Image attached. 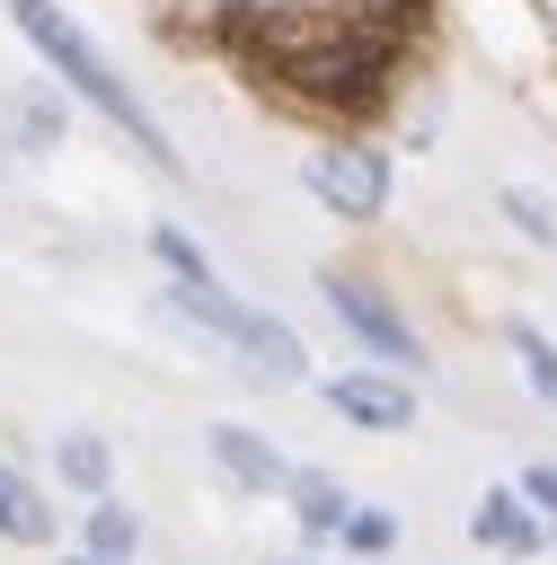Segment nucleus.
Instances as JSON below:
<instances>
[{
  "label": "nucleus",
  "mask_w": 557,
  "mask_h": 565,
  "mask_svg": "<svg viewBox=\"0 0 557 565\" xmlns=\"http://www.w3.org/2000/svg\"><path fill=\"white\" fill-rule=\"evenodd\" d=\"M371 18H380V0H345L327 26H292V53H256V62H265L283 88H301V97L371 106V97L389 88V53H398V44L371 35Z\"/></svg>",
  "instance_id": "f257e3e1"
},
{
  "label": "nucleus",
  "mask_w": 557,
  "mask_h": 565,
  "mask_svg": "<svg viewBox=\"0 0 557 565\" xmlns=\"http://www.w3.org/2000/svg\"><path fill=\"white\" fill-rule=\"evenodd\" d=\"M9 26H18V35H27V44H35V53H44V62H53V71H62L97 115H106V124H124V132L141 141V159H159V168L177 177V150H168V141H159V124L141 115V97L115 79V62H106V53H97V44L53 9V0H9Z\"/></svg>",
  "instance_id": "f03ea898"
},
{
  "label": "nucleus",
  "mask_w": 557,
  "mask_h": 565,
  "mask_svg": "<svg viewBox=\"0 0 557 565\" xmlns=\"http://www.w3.org/2000/svg\"><path fill=\"white\" fill-rule=\"evenodd\" d=\"M168 300H177L195 327H212L230 353H248L256 380H292V371H301V335H292L283 318H265V309H248V300H221L212 282H168Z\"/></svg>",
  "instance_id": "7ed1b4c3"
},
{
  "label": "nucleus",
  "mask_w": 557,
  "mask_h": 565,
  "mask_svg": "<svg viewBox=\"0 0 557 565\" xmlns=\"http://www.w3.org/2000/svg\"><path fill=\"white\" fill-rule=\"evenodd\" d=\"M309 194H318L336 221H380V203H389V150H371V141H327V150L309 159Z\"/></svg>",
  "instance_id": "20e7f679"
},
{
  "label": "nucleus",
  "mask_w": 557,
  "mask_h": 565,
  "mask_svg": "<svg viewBox=\"0 0 557 565\" xmlns=\"http://www.w3.org/2000/svg\"><path fill=\"white\" fill-rule=\"evenodd\" d=\"M318 291H327V309L354 327V344H371L389 371H424V344H416V327H407V318H398V309H389V300H380L362 274H327Z\"/></svg>",
  "instance_id": "39448f33"
},
{
  "label": "nucleus",
  "mask_w": 557,
  "mask_h": 565,
  "mask_svg": "<svg viewBox=\"0 0 557 565\" xmlns=\"http://www.w3.org/2000/svg\"><path fill=\"white\" fill-rule=\"evenodd\" d=\"M327 406H336L345 424H362V433H407V424H416V388L389 380V371H345V380H327Z\"/></svg>",
  "instance_id": "423d86ee"
},
{
  "label": "nucleus",
  "mask_w": 557,
  "mask_h": 565,
  "mask_svg": "<svg viewBox=\"0 0 557 565\" xmlns=\"http://www.w3.org/2000/svg\"><path fill=\"white\" fill-rule=\"evenodd\" d=\"M469 539L495 547V556H530V547H539V503H530L522 486H486L477 512H469Z\"/></svg>",
  "instance_id": "0eeeda50"
},
{
  "label": "nucleus",
  "mask_w": 557,
  "mask_h": 565,
  "mask_svg": "<svg viewBox=\"0 0 557 565\" xmlns=\"http://www.w3.org/2000/svg\"><path fill=\"white\" fill-rule=\"evenodd\" d=\"M0 539H18V547H44V539H53V503H44V486L18 477V468H0Z\"/></svg>",
  "instance_id": "6e6552de"
},
{
  "label": "nucleus",
  "mask_w": 557,
  "mask_h": 565,
  "mask_svg": "<svg viewBox=\"0 0 557 565\" xmlns=\"http://www.w3.org/2000/svg\"><path fill=\"white\" fill-rule=\"evenodd\" d=\"M283 494H292V512H301V530H309V539H336V530H345V512H354V503H345V486H336L327 468H292V486H283Z\"/></svg>",
  "instance_id": "1a4fd4ad"
},
{
  "label": "nucleus",
  "mask_w": 557,
  "mask_h": 565,
  "mask_svg": "<svg viewBox=\"0 0 557 565\" xmlns=\"http://www.w3.org/2000/svg\"><path fill=\"white\" fill-rule=\"evenodd\" d=\"M212 459H221L239 486H292V468H283L256 433H239V424H212Z\"/></svg>",
  "instance_id": "9d476101"
},
{
  "label": "nucleus",
  "mask_w": 557,
  "mask_h": 565,
  "mask_svg": "<svg viewBox=\"0 0 557 565\" xmlns=\"http://www.w3.org/2000/svg\"><path fill=\"white\" fill-rule=\"evenodd\" d=\"M106 477H115V450H106L97 433H62V486L106 494Z\"/></svg>",
  "instance_id": "9b49d317"
},
{
  "label": "nucleus",
  "mask_w": 557,
  "mask_h": 565,
  "mask_svg": "<svg viewBox=\"0 0 557 565\" xmlns=\"http://www.w3.org/2000/svg\"><path fill=\"white\" fill-rule=\"evenodd\" d=\"M150 256H159V265H168L177 282H212V265H203V247H195L186 230H168V221L150 230Z\"/></svg>",
  "instance_id": "f8f14e48"
},
{
  "label": "nucleus",
  "mask_w": 557,
  "mask_h": 565,
  "mask_svg": "<svg viewBox=\"0 0 557 565\" xmlns=\"http://www.w3.org/2000/svg\"><path fill=\"white\" fill-rule=\"evenodd\" d=\"M513 353H522V371H530V388L557 406V344L539 335V327H513Z\"/></svg>",
  "instance_id": "ddd939ff"
},
{
  "label": "nucleus",
  "mask_w": 557,
  "mask_h": 565,
  "mask_svg": "<svg viewBox=\"0 0 557 565\" xmlns=\"http://www.w3.org/2000/svg\"><path fill=\"white\" fill-rule=\"evenodd\" d=\"M124 547H133V512H124V503H97V512H88V547H80V556H124Z\"/></svg>",
  "instance_id": "4468645a"
},
{
  "label": "nucleus",
  "mask_w": 557,
  "mask_h": 565,
  "mask_svg": "<svg viewBox=\"0 0 557 565\" xmlns=\"http://www.w3.org/2000/svg\"><path fill=\"white\" fill-rule=\"evenodd\" d=\"M354 556H380V547H398V521L389 512H345V530H336Z\"/></svg>",
  "instance_id": "2eb2a0df"
},
{
  "label": "nucleus",
  "mask_w": 557,
  "mask_h": 565,
  "mask_svg": "<svg viewBox=\"0 0 557 565\" xmlns=\"http://www.w3.org/2000/svg\"><path fill=\"white\" fill-rule=\"evenodd\" d=\"M504 212H513V221H522L539 247H557V221H548V203H539V194H513V185H504Z\"/></svg>",
  "instance_id": "dca6fc26"
},
{
  "label": "nucleus",
  "mask_w": 557,
  "mask_h": 565,
  "mask_svg": "<svg viewBox=\"0 0 557 565\" xmlns=\"http://www.w3.org/2000/svg\"><path fill=\"white\" fill-rule=\"evenodd\" d=\"M522 494H530L539 512H557V468H530V477H522Z\"/></svg>",
  "instance_id": "f3484780"
},
{
  "label": "nucleus",
  "mask_w": 557,
  "mask_h": 565,
  "mask_svg": "<svg viewBox=\"0 0 557 565\" xmlns=\"http://www.w3.org/2000/svg\"><path fill=\"white\" fill-rule=\"evenodd\" d=\"M71 565H115V556H71Z\"/></svg>",
  "instance_id": "a211bd4d"
},
{
  "label": "nucleus",
  "mask_w": 557,
  "mask_h": 565,
  "mask_svg": "<svg viewBox=\"0 0 557 565\" xmlns=\"http://www.w3.org/2000/svg\"><path fill=\"white\" fill-rule=\"evenodd\" d=\"M274 565H301V556H274Z\"/></svg>",
  "instance_id": "6ab92c4d"
}]
</instances>
